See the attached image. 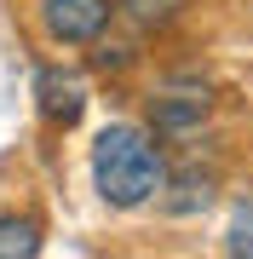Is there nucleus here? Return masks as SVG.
Masks as SVG:
<instances>
[{"label":"nucleus","instance_id":"obj_1","mask_svg":"<svg viewBox=\"0 0 253 259\" xmlns=\"http://www.w3.org/2000/svg\"><path fill=\"white\" fill-rule=\"evenodd\" d=\"M86 173H92V190L110 213H138L156 202L161 179H167V144L138 121H110L92 139Z\"/></svg>","mask_w":253,"mask_h":259},{"label":"nucleus","instance_id":"obj_2","mask_svg":"<svg viewBox=\"0 0 253 259\" xmlns=\"http://www.w3.org/2000/svg\"><path fill=\"white\" fill-rule=\"evenodd\" d=\"M213 115V87L196 75H167L161 87H150L144 98V121H150L156 139H178V133H196Z\"/></svg>","mask_w":253,"mask_h":259},{"label":"nucleus","instance_id":"obj_3","mask_svg":"<svg viewBox=\"0 0 253 259\" xmlns=\"http://www.w3.org/2000/svg\"><path fill=\"white\" fill-rule=\"evenodd\" d=\"M35 23L52 47H92L115 23V0H40Z\"/></svg>","mask_w":253,"mask_h":259},{"label":"nucleus","instance_id":"obj_4","mask_svg":"<svg viewBox=\"0 0 253 259\" xmlns=\"http://www.w3.org/2000/svg\"><path fill=\"white\" fill-rule=\"evenodd\" d=\"M156 207L167 213V219H201V213H213L219 207V173L213 167H196V161H184V167L167 161V179H161V190H156Z\"/></svg>","mask_w":253,"mask_h":259},{"label":"nucleus","instance_id":"obj_5","mask_svg":"<svg viewBox=\"0 0 253 259\" xmlns=\"http://www.w3.org/2000/svg\"><path fill=\"white\" fill-rule=\"evenodd\" d=\"M35 115L46 121V127H81V115H86V81L81 75H69V69H58V64H40L35 69Z\"/></svg>","mask_w":253,"mask_h":259},{"label":"nucleus","instance_id":"obj_6","mask_svg":"<svg viewBox=\"0 0 253 259\" xmlns=\"http://www.w3.org/2000/svg\"><path fill=\"white\" fill-rule=\"evenodd\" d=\"M40 248H46V231L35 213H0V259H35Z\"/></svg>","mask_w":253,"mask_h":259},{"label":"nucleus","instance_id":"obj_7","mask_svg":"<svg viewBox=\"0 0 253 259\" xmlns=\"http://www.w3.org/2000/svg\"><path fill=\"white\" fill-rule=\"evenodd\" d=\"M219 248H225L230 259H253V190H242V196L230 202V219H225Z\"/></svg>","mask_w":253,"mask_h":259},{"label":"nucleus","instance_id":"obj_8","mask_svg":"<svg viewBox=\"0 0 253 259\" xmlns=\"http://www.w3.org/2000/svg\"><path fill=\"white\" fill-rule=\"evenodd\" d=\"M184 6H190V0H115V12L132 18L138 29H167V23L184 18Z\"/></svg>","mask_w":253,"mask_h":259},{"label":"nucleus","instance_id":"obj_9","mask_svg":"<svg viewBox=\"0 0 253 259\" xmlns=\"http://www.w3.org/2000/svg\"><path fill=\"white\" fill-rule=\"evenodd\" d=\"M86 64H92L98 75H121V69H132L138 64V47L132 40H110V29L92 40V52H86Z\"/></svg>","mask_w":253,"mask_h":259}]
</instances>
